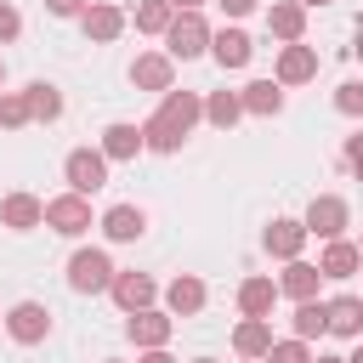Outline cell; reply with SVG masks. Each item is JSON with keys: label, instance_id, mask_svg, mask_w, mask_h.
Returning <instances> with one entry per match:
<instances>
[{"label": "cell", "instance_id": "obj_37", "mask_svg": "<svg viewBox=\"0 0 363 363\" xmlns=\"http://www.w3.org/2000/svg\"><path fill=\"white\" fill-rule=\"evenodd\" d=\"M136 363H176V357H170V352H164V346H153V352H142V357H136Z\"/></svg>", "mask_w": 363, "mask_h": 363}, {"label": "cell", "instance_id": "obj_27", "mask_svg": "<svg viewBox=\"0 0 363 363\" xmlns=\"http://www.w3.org/2000/svg\"><path fill=\"white\" fill-rule=\"evenodd\" d=\"M204 119H210L216 130H233V125L244 119V96H238V91H210V96H204Z\"/></svg>", "mask_w": 363, "mask_h": 363}, {"label": "cell", "instance_id": "obj_19", "mask_svg": "<svg viewBox=\"0 0 363 363\" xmlns=\"http://www.w3.org/2000/svg\"><path fill=\"white\" fill-rule=\"evenodd\" d=\"M318 284H323V267H312V261H284V278H278V295H289V301H318Z\"/></svg>", "mask_w": 363, "mask_h": 363}, {"label": "cell", "instance_id": "obj_6", "mask_svg": "<svg viewBox=\"0 0 363 363\" xmlns=\"http://www.w3.org/2000/svg\"><path fill=\"white\" fill-rule=\"evenodd\" d=\"M164 51H170L176 62L204 57V51H210V23H204L199 11H176V23L164 28Z\"/></svg>", "mask_w": 363, "mask_h": 363}, {"label": "cell", "instance_id": "obj_10", "mask_svg": "<svg viewBox=\"0 0 363 363\" xmlns=\"http://www.w3.org/2000/svg\"><path fill=\"white\" fill-rule=\"evenodd\" d=\"M130 85H136V91H159V96H164V91L176 85V57H170V51H142V57L130 62Z\"/></svg>", "mask_w": 363, "mask_h": 363}, {"label": "cell", "instance_id": "obj_18", "mask_svg": "<svg viewBox=\"0 0 363 363\" xmlns=\"http://www.w3.org/2000/svg\"><path fill=\"white\" fill-rule=\"evenodd\" d=\"M113 164H125V159H136L142 147H147V136H142V125H130V119H113L108 130H102V142H96Z\"/></svg>", "mask_w": 363, "mask_h": 363}, {"label": "cell", "instance_id": "obj_20", "mask_svg": "<svg viewBox=\"0 0 363 363\" xmlns=\"http://www.w3.org/2000/svg\"><path fill=\"white\" fill-rule=\"evenodd\" d=\"M210 57H216L221 68H244V62L255 57V40H250L244 28H216V34H210Z\"/></svg>", "mask_w": 363, "mask_h": 363}, {"label": "cell", "instance_id": "obj_34", "mask_svg": "<svg viewBox=\"0 0 363 363\" xmlns=\"http://www.w3.org/2000/svg\"><path fill=\"white\" fill-rule=\"evenodd\" d=\"M85 6H91V0H45L51 17H85Z\"/></svg>", "mask_w": 363, "mask_h": 363}, {"label": "cell", "instance_id": "obj_3", "mask_svg": "<svg viewBox=\"0 0 363 363\" xmlns=\"http://www.w3.org/2000/svg\"><path fill=\"white\" fill-rule=\"evenodd\" d=\"M45 227L51 233H62V238H85L96 221H91V199L85 193H57V199H45Z\"/></svg>", "mask_w": 363, "mask_h": 363}, {"label": "cell", "instance_id": "obj_33", "mask_svg": "<svg viewBox=\"0 0 363 363\" xmlns=\"http://www.w3.org/2000/svg\"><path fill=\"white\" fill-rule=\"evenodd\" d=\"M23 34V17H17V6L11 0H0V45H11Z\"/></svg>", "mask_w": 363, "mask_h": 363}, {"label": "cell", "instance_id": "obj_44", "mask_svg": "<svg viewBox=\"0 0 363 363\" xmlns=\"http://www.w3.org/2000/svg\"><path fill=\"white\" fill-rule=\"evenodd\" d=\"M193 363H216V357H193Z\"/></svg>", "mask_w": 363, "mask_h": 363}, {"label": "cell", "instance_id": "obj_11", "mask_svg": "<svg viewBox=\"0 0 363 363\" xmlns=\"http://www.w3.org/2000/svg\"><path fill=\"white\" fill-rule=\"evenodd\" d=\"M306 221H295V216H272L267 221V233H261V244H267V255H278V261H295L301 250H306Z\"/></svg>", "mask_w": 363, "mask_h": 363}, {"label": "cell", "instance_id": "obj_2", "mask_svg": "<svg viewBox=\"0 0 363 363\" xmlns=\"http://www.w3.org/2000/svg\"><path fill=\"white\" fill-rule=\"evenodd\" d=\"M113 272H119V267H113L108 250H74V255H68V289H74V295H102V289L113 284Z\"/></svg>", "mask_w": 363, "mask_h": 363}, {"label": "cell", "instance_id": "obj_4", "mask_svg": "<svg viewBox=\"0 0 363 363\" xmlns=\"http://www.w3.org/2000/svg\"><path fill=\"white\" fill-rule=\"evenodd\" d=\"M108 164H113V159H108L102 147H74V153L62 159V176H68V187H74V193H85V199H91V193H102V187H108Z\"/></svg>", "mask_w": 363, "mask_h": 363}, {"label": "cell", "instance_id": "obj_8", "mask_svg": "<svg viewBox=\"0 0 363 363\" xmlns=\"http://www.w3.org/2000/svg\"><path fill=\"white\" fill-rule=\"evenodd\" d=\"M6 335H11L17 346H40V340L51 335V312H45L40 301H17V306L6 312Z\"/></svg>", "mask_w": 363, "mask_h": 363}, {"label": "cell", "instance_id": "obj_43", "mask_svg": "<svg viewBox=\"0 0 363 363\" xmlns=\"http://www.w3.org/2000/svg\"><path fill=\"white\" fill-rule=\"evenodd\" d=\"M0 91H6V57H0Z\"/></svg>", "mask_w": 363, "mask_h": 363}, {"label": "cell", "instance_id": "obj_16", "mask_svg": "<svg viewBox=\"0 0 363 363\" xmlns=\"http://www.w3.org/2000/svg\"><path fill=\"white\" fill-rule=\"evenodd\" d=\"M108 295H113L125 312H142V306H153V301H159V284H153L147 272H136V267H130V272H113Z\"/></svg>", "mask_w": 363, "mask_h": 363}, {"label": "cell", "instance_id": "obj_17", "mask_svg": "<svg viewBox=\"0 0 363 363\" xmlns=\"http://www.w3.org/2000/svg\"><path fill=\"white\" fill-rule=\"evenodd\" d=\"M267 34L284 40V45L306 40V6H301V0H272V6H267Z\"/></svg>", "mask_w": 363, "mask_h": 363}, {"label": "cell", "instance_id": "obj_45", "mask_svg": "<svg viewBox=\"0 0 363 363\" xmlns=\"http://www.w3.org/2000/svg\"><path fill=\"white\" fill-rule=\"evenodd\" d=\"M102 363H119V357H102Z\"/></svg>", "mask_w": 363, "mask_h": 363}, {"label": "cell", "instance_id": "obj_24", "mask_svg": "<svg viewBox=\"0 0 363 363\" xmlns=\"http://www.w3.org/2000/svg\"><path fill=\"white\" fill-rule=\"evenodd\" d=\"M329 335L363 340V295H335L329 301Z\"/></svg>", "mask_w": 363, "mask_h": 363}, {"label": "cell", "instance_id": "obj_32", "mask_svg": "<svg viewBox=\"0 0 363 363\" xmlns=\"http://www.w3.org/2000/svg\"><path fill=\"white\" fill-rule=\"evenodd\" d=\"M335 108L357 119V113H363V79H352V85H340V91H335Z\"/></svg>", "mask_w": 363, "mask_h": 363}, {"label": "cell", "instance_id": "obj_21", "mask_svg": "<svg viewBox=\"0 0 363 363\" xmlns=\"http://www.w3.org/2000/svg\"><path fill=\"white\" fill-rule=\"evenodd\" d=\"M318 267H323V278H357L363 272V250L352 238H329L323 255H318Z\"/></svg>", "mask_w": 363, "mask_h": 363}, {"label": "cell", "instance_id": "obj_31", "mask_svg": "<svg viewBox=\"0 0 363 363\" xmlns=\"http://www.w3.org/2000/svg\"><path fill=\"white\" fill-rule=\"evenodd\" d=\"M261 363H312V340H301V335H289V340H272V352H267Z\"/></svg>", "mask_w": 363, "mask_h": 363}, {"label": "cell", "instance_id": "obj_1", "mask_svg": "<svg viewBox=\"0 0 363 363\" xmlns=\"http://www.w3.org/2000/svg\"><path fill=\"white\" fill-rule=\"evenodd\" d=\"M204 119V96L199 91H164L159 96V113L142 125V136H147V153H182V142L193 136V125Z\"/></svg>", "mask_w": 363, "mask_h": 363}, {"label": "cell", "instance_id": "obj_42", "mask_svg": "<svg viewBox=\"0 0 363 363\" xmlns=\"http://www.w3.org/2000/svg\"><path fill=\"white\" fill-rule=\"evenodd\" d=\"M346 363H363V346H357V352H352V357H346Z\"/></svg>", "mask_w": 363, "mask_h": 363}, {"label": "cell", "instance_id": "obj_5", "mask_svg": "<svg viewBox=\"0 0 363 363\" xmlns=\"http://www.w3.org/2000/svg\"><path fill=\"white\" fill-rule=\"evenodd\" d=\"M301 221H306V233H312V238H323V244H329V238H346V227H352V204H346L340 193H318V199L306 204V216H301Z\"/></svg>", "mask_w": 363, "mask_h": 363}, {"label": "cell", "instance_id": "obj_15", "mask_svg": "<svg viewBox=\"0 0 363 363\" xmlns=\"http://www.w3.org/2000/svg\"><path fill=\"white\" fill-rule=\"evenodd\" d=\"M0 227H11V233L45 227V199H34V193H6V199H0Z\"/></svg>", "mask_w": 363, "mask_h": 363}, {"label": "cell", "instance_id": "obj_14", "mask_svg": "<svg viewBox=\"0 0 363 363\" xmlns=\"http://www.w3.org/2000/svg\"><path fill=\"white\" fill-rule=\"evenodd\" d=\"M204 301H210V289H204L199 272H182V278L164 284V312L170 318H193V312H204Z\"/></svg>", "mask_w": 363, "mask_h": 363}, {"label": "cell", "instance_id": "obj_22", "mask_svg": "<svg viewBox=\"0 0 363 363\" xmlns=\"http://www.w3.org/2000/svg\"><path fill=\"white\" fill-rule=\"evenodd\" d=\"M272 306H278V284H272V278L255 272V278L238 284V312H244V318H272Z\"/></svg>", "mask_w": 363, "mask_h": 363}, {"label": "cell", "instance_id": "obj_41", "mask_svg": "<svg viewBox=\"0 0 363 363\" xmlns=\"http://www.w3.org/2000/svg\"><path fill=\"white\" fill-rule=\"evenodd\" d=\"M301 6H306V11H312V6H335V0H301Z\"/></svg>", "mask_w": 363, "mask_h": 363}, {"label": "cell", "instance_id": "obj_12", "mask_svg": "<svg viewBox=\"0 0 363 363\" xmlns=\"http://www.w3.org/2000/svg\"><path fill=\"white\" fill-rule=\"evenodd\" d=\"M125 23H130V17H125L119 6H108V0H91V6H85V17H79V28H85V40H91V45H113V40L125 34Z\"/></svg>", "mask_w": 363, "mask_h": 363}, {"label": "cell", "instance_id": "obj_35", "mask_svg": "<svg viewBox=\"0 0 363 363\" xmlns=\"http://www.w3.org/2000/svg\"><path fill=\"white\" fill-rule=\"evenodd\" d=\"M346 164H352V176L363 182V136H346Z\"/></svg>", "mask_w": 363, "mask_h": 363}, {"label": "cell", "instance_id": "obj_26", "mask_svg": "<svg viewBox=\"0 0 363 363\" xmlns=\"http://www.w3.org/2000/svg\"><path fill=\"white\" fill-rule=\"evenodd\" d=\"M23 91H28V113H34V125H51V119H62V91H57L51 79H28Z\"/></svg>", "mask_w": 363, "mask_h": 363}, {"label": "cell", "instance_id": "obj_23", "mask_svg": "<svg viewBox=\"0 0 363 363\" xmlns=\"http://www.w3.org/2000/svg\"><path fill=\"white\" fill-rule=\"evenodd\" d=\"M233 352H238V357H255V363H261V357L272 352V318H244V323L233 329Z\"/></svg>", "mask_w": 363, "mask_h": 363}, {"label": "cell", "instance_id": "obj_30", "mask_svg": "<svg viewBox=\"0 0 363 363\" xmlns=\"http://www.w3.org/2000/svg\"><path fill=\"white\" fill-rule=\"evenodd\" d=\"M23 125H34L28 91H0V130H23Z\"/></svg>", "mask_w": 363, "mask_h": 363}, {"label": "cell", "instance_id": "obj_39", "mask_svg": "<svg viewBox=\"0 0 363 363\" xmlns=\"http://www.w3.org/2000/svg\"><path fill=\"white\" fill-rule=\"evenodd\" d=\"M170 6H176V11H199L204 0H170Z\"/></svg>", "mask_w": 363, "mask_h": 363}, {"label": "cell", "instance_id": "obj_13", "mask_svg": "<svg viewBox=\"0 0 363 363\" xmlns=\"http://www.w3.org/2000/svg\"><path fill=\"white\" fill-rule=\"evenodd\" d=\"M96 227L108 233V244H136L147 233V216H142V204H108L96 216Z\"/></svg>", "mask_w": 363, "mask_h": 363}, {"label": "cell", "instance_id": "obj_38", "mask_svg": "<svg viewBox=\"0 0 363 363\" xmlns=\"http://www.w3.org/2000/svg\"><path fill=\"white\" fill-rule=\"evenodd\" d=\"M312 363H346L340 352H312Z\"/></svg>", "mask_w": 363, "mask_h": 363}, {"label": "cell", "instance_id": "obj_25", "mask_svg": "<svg viewBox=\"0 0 363 363\" xmlns=\"http://www.w3.org/2000/svg\"><path fill=\"white\" fill-rule=\"evenodd\" d=\"M238 96H244V113H255V119L284 113V85H278V79H250Z\"/></svg>", "mask_w": 363, "mask_h": 363}, {"label": "cell", "instance_id": "obj_40", "mask_svg": "<svg viewBox=\"0 0 363 363\" xmlns=\"http://www.w3.org/2000/svg\"><path fill=\"white\" fill-rule=\"evenodd\" d=\"M352 51H357V62H363V23H357V34H352Z\"/></svg>", "mask_w": 363, "mask_h": 363}, {"label": "cell", "instance_id": "obj_46", "mask_svg": "<svg viewBox=\"0 0 363 363\" xmlns=\"http://www.w3.org/2000/svg\"><path fill=\"white\" fill-rule=\"evenodd\" d=\"M357 250H363V244H357Z\"/></svg>", "mask_w": 363, "mask_h": 363}, {"label": "cell", "instance_id": "obj_29", "mask_svg": "<svg viewBox=\"0 0 363 363\" xmlns=\"http://www.w3.org/2000/svg\"><path fill=\"white\" fill-rule=\"evenodd\" d=\"M176 23V6L170 0H136V28L142 34H164Z\"/></svg>", "mask_w": 363, "mask_h": 363}, {"label": "cell", "instance_id": "obj_36", "mask_svg": "<svg viewBox=\"0 0 363 363\" xmlns=\"http://www.w3.org/2000/svg\"><path fill=\"white\" fill-rule=\"evenodd\" d=\"M216 6H221V11H227V17H233V23H238V17H250V11H255V6H261V0H216Z\"/></svg>", "mask_w": 363, "mask_h": 363}, {"label": "cell", "instance_id": "obj_9", "mask_svg": "<svg viewBox=\"0 0 363 363\" xmlns=\"http://www.w3.org/2000/svg\"><path fill=\"white\" fill-rule=\"evenodd\" d=\"M272 79H278V85H306V79H318V45H306V40L278 45V68H272Z\"/></svg>", "mask_w": 363, "mask_h": 363}, {"label": "cell", "instance_id": "obj_7", "mask_svg": "<svg viewBox=\"0 0 363 363\" xmlns=\"http://www.w3.org/2000/svg\"><path fill=\"white\" fill-rule=\"evenodd\" d=\"M170 329H176V318H170V312H159V306H142V312H125V335H130V346H136V352H153V346H170Z\"/></svg>", "mask_w": 363, "mask_h": 363}, {"label": "cell", "instance_id": "obj_28", "mask_svg": "<svg viewBox=\"0 0 363 363\" xmlns=\"http://www.w3.org/2000/svg\"><path fill=\"white\" fill-rule=\"evenodd\" d=\"M289 329H295L301 340H318V335H329V301H295V318H289Z\"/></svg>", "mask_w": 363, "mask_h": 363}]
</instances>
